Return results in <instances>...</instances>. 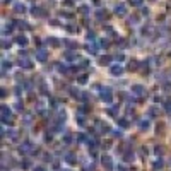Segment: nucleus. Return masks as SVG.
Here are the masks:
<instances>
[{
  "label": "nucleus",
  "instance_id": "nucleus-47",
  "mask_svg": "<svg viewBox=\"0 0 171 171\" xmlns=\"http://www.w3.org/2000/svg\"><path fill=\"white\" fill-rule=\"evenodd\" d=\"M72 3H74V0H65V5H67V7H70Z\"/></svg>",
  "mask_w": 171,
  "mask_h": 171
},
{
  "label": "nucleus",
  "instance_id": "nucleus-52",
  "mask_svg": "<svg viewBox=\"0 0 171 171\" xmlns=\"http://www.w3.org/2000/svg\"><path fill=\"white\" fill-rule=\"evenodd\" d=\"M115 58H116V60H118V62H122V60H123V58H125V57H123V55H116Z\"/></svg>",
  "mask_w": 171,
  "mask_h": 171
},
{
  "label": "nucleus",
  "instance_id": "nucleus-24",
  "mask_svg": "<svg viewBox=\"0 0 171 171\" xmlns=\"http://www.w3.org/2000/svg\"><path fill=\"white\" fill-rule=\"evenodd\" d=\"M12 67V63H10V62H7V60H3V63H2V70H3V74H5V70L7 68H10Z\"/></svg>",
  "mask_w": 171,
  "mask_h": 171
},
{
  "label": "nucleus",
  "instance_id": "nucleus-9",
  "mask_svg": "<svg viewBox=\"0 0 171 171\" xmlns=\"http://www.w3.org/2000/svg\"><path fill=\"white\" fill-rule=\"evenodd\" d=\"M96 128L99 130L101 133H104V132H110V127H108L106 123H101V122H96Z\"/></svg>",
  "mask_w": 171,
  "mask_h": 171
},
{
  "label": "nucleus",
  "instance_id": "nucleus-50",
  "mask_svg": "<svg viewBox=\"0 0 171 171\" xmlns=\"http://www.w3.org/2000/svg\"><path fill=\"white\" fill-rule=\"evenodd\" d=\"M113 135H115V137H120V135H122V132H120V130H115Z\"/></svg>",
  "mask_w": 171,
  "mask_h": 171
},
{
  "label": "nucleus",
  "instance_id": "nucleus-6",
  "mask_svg": "<svg viewBox=\"0 0 171 171\" xmlns=\"http://www.w3.org/2000/svg\"><path fill=\"white\" fill-rule=\"evenodd\" d=\"M31 12L34 14L36 17H46V10L41 9V7H36V5H34V7L31 9Z\"/></svg>",
  "mask_w": 171,
  "mask_h": 171
},
{
  "label": "nucleus",
  "instance_id": "nucleus-13",
  "mask_svg": "<svg viewBox=\"0 0 171 171\" xmlns=\"http://www.w3.org/2000/svg\"><path fill=\"white\" fill-rule=\"evenodd\" d=\"M14 10H16L17 14H24L26 12V5H24V3H16V5H14Z\"/></svg>",
  "mask_w": 171,
  "mask_h": 171
},
{
  "label": "nucleus",
  "instance_id": "nucleus-5",
  "mask_svg": "<svg viewBox=\"0 0 171 171\" xmlns=\"http://www.w3.org/2000/svg\"><path fill=\"white\" fill-rule=\"evenodd\" d=\"M19 67H21V68H28V70H29V68H33V62L29 60V58L23 57V58L19 60Z\"/></svg>",
  "mask_w": 171,
  "mask_h": 171
},
{
  "label": "nucleus",
  "instance_id": "nucleus-36",
  "mask_svg": "<svg viewBox=\"0 0 171 171\" xmlns=\"http://www.w3.org/2000/svg\"><path fill=\"white\" fill-rule=\"evenodd\" d=\"M158 113L159 111L156 110V108H151V110H149V116H158Z\"/></svg>",
  "mask_w": 171,
  "mask_h": 171
},
{
  "label": "nucleus",
  "instance_id": "nucleus-14",
  "mask_svg": "<svg viewBox=\"0 0 171 171\" xmlns=\"http://www.w3.org/2000/svg\"><path fill=\"white\" fill-rule=\"evenodd\" d=\"M65 60H68V62L79 60V55H75L74 52H67V53H65Z\"/></svg>",
  "mask_w": 171,
  "mask_h": 171
},
{
  "label": "nucleus",
  "instance_id": "nucleus-25",
  "mask_svg": "<svg viewBox=\"0 0 171 171\" xmlns=\"http://www.w3.org/2000/svg\"><path fill=\"white\" fill-rule=\"evenodd\" d=\"M123 159H125V161H133V152H125V156H123Z\"/></svg>",
  "mask_w": 171,
  "mask_h": 171
},
{
  "label": "nucleus",
  "instance_id": "nucleus-23",
  "mask_svg": "<svg viewBox=\"0 0 171 171\" xmlns=\"http://www.w3.org/2000/svg\"><path fill=\"white\" fill-rule=\"evenodd\" d=\"M67 31H68V33H79V28L74 26V24H68V26H67Z\"/></svg>",
  "mask_w": 171,
  "mask_h": 171
},
{
  "label": "nucleus",
  "instance_id": "nucleus-20",
  "mask_svg": "<svg viewBox=\"0 0 171 171\" xmlns=\"http://www.w3.org/2000/svg\"><path fill=\"white\" fill-rule=\"evenodd\" d=\"M116 111H118V106H113V108H110V110H108V115L116 116V118H118V113H116Z\"/></svg>",
  "mask_w": 171,
  "mask_h": 171
},
{
  "label": "nucleus",
  "instance_id": "nucleus-44",
  "mask_svg": "<svg viewBox=\"0 0 171 171\" xmlns=\"http://www.w3.org/2000/svg\"><path fill=\"white\" fill-rule=\"evenodd\" d=\"M14 108H16V110H23V103H16V104H14Z\"/></svg>",
  "mask_w": 171,
  "mask_h": 171
},
{
  "label": "nucleus",
  "instance_id": "nucleus-28",
  "mask_svg": "<svg viewBox=\"0 0 171 171\" xmlns=\"http://www.w3.org/2000/svg\"><path fill=\"white\" fill-rule=\"evenodd\" d=\"M142 2H144V0H130V5H132V7H140V5H142Z\"/></svg>",
  "mask_w": 171,
  "mask_h": 171
},
{
  "label": "nucleus",
  "instance_id": "nucleus-37",
  "mask_svg": "<svg viewBox=\"0 0 171 171\" xmlns=\"http://www.w3.org/2000/svg\"><path fill=\"white\" fill-rule=\"evenodd\" d=\"M99 46H101V48H108L110 45H108V41H106V39H101V41H99Z\"/></svg>",
  "mask_w": 171,
  "mask_h": 171
},
{
  "label": "nucleus",
  "instance_id": "nucleus-48",
  "mask_svg": "<svg viewBox=\"0 0 171 171\" xmlns=\"http://www.w3.org/2000/svg\"><path fill=\"white\" fill-rule=\"evenodd\" d=\"M93 169H94L93 164H91V166H86V168H84V171H93Z\"/></svg>",
  "mask_w": 171,
  "mask_h": 171
},
{
  "label": "nucleus",
  "instance_id": "nucleus-18",
  "mask_svg": "<svg viewBox=\"0 0 171 171\" xmlns=\"http://www.w3.org/2000/svg\"><path fill=\"white\" fill-rule=\"evenodd\" d=\"M99 63L101 65H110L111 63V57H101L99 58Z\"/></svg>",
  "mask_w": 171,
  "mask_h": 171
},
{
  "label": "nucleus",
  "instance_id": "nucleus-51",
  "mask_svg": "<svg viewBox=\"0 0 171 171\" xmlns=\"http://www.w3.org/2000/svg\"><path fill=\"white\" fill-rule=\"evenodd\" d=\"M142 16H145V17L149 16V9H144V10H142Z\"/></svg>",
  "mask_w": 171,
  "mask_h": 171
},
{
  "label": "nucleus",
  "instance_id": "nucleus-31",
  "mask_svg": "<svg viewBox=\"0 0 171 171\" xmlns=\"http://www.w3.org/2000/svg\"><path fill=\"white\" fill-rule=\"evenodd\" d=\"M48 43H50V45H52V46H58V45H60L57 38H48Z\"/></svg>",
  "mask_w": 171,
  "mask_h": 171
},
{
  "label": "nucleus",
  "instance_id": "nucleus-49",
  "mask_svg": "<svg viewBox=\"0 0 171 171\" xmlns=\"http://www.w3.org/2000/svg\"><path fill=\"white\" fill-rule=\"evenodd\" d=\"M93 3H94L96 7H99V5H101V0H93Z\"/></svg>",
  "mask_w": 171,
  "mask_h": 171
},
{
  "label": "nucleus",
  "instance_id": "nucleus-35",
  "mask_svg": "<svg viewBox=\"0 0 171 171\" xmlns=\"http://www.w3.org/2000/svg\"><path fill=\"white\" fill-rule=\"evenodd\" d=\"M154 151H156V154H158V156H161L163 152H164V147H161V145H158V147H156Z\"/></svg>",
  "mask_w": 171,
  "mask_h": 171
},
{
  "label": "nucleus",
  "instance_id": "nucleus-53",
  "mask_svg": "<svg viewBox=\"0 0 171 171\" xmlns=\"http://www.w3.org/2000/svg\"><path fill=\"white\" fill-rule=\"evenodd\" d=\"M116 171H125V168H122V166H118V168H116Z\"/></svg>",
  "mask_w": 171,
  "mask_h": 171
},
{
  "label": "nucleus",
  "instance_id": "nucleus-2",
  "mask_svg": "<svg viewBox=\"0 0 171 171\" xmlns=\"http://www.w3.org/2000/svg\"><path fill=\"white\" fill-rule=\"evenodd\" d=\"M19 152H21V154H29V152H34V145L29 142V140H26L24 144L19 145Z\"/></svg>",
  "mask_w": 171,
  "mask_h": 171
},
{
  "label": "nucleus",
  "instance_id": "nucleus-8",
  "mask_svg": "<svg viewBox=\"0 0 171 171\" xmlns=\"http://www.w3.org/2000/svg\"><path fill=\"white\" fill-rule=\"evenodd\" d=\"M111 75H115V77H116V75H122L123 74V67H122V65H111Z\"/></svg>",
  "mask_w": 171,
  "mask_h": 171
},
{
  "label": "nucleus",
  "instance_id": "nucleus-15",
  "mask_svg": "<svg viewBox=\"0 0 171 171\" xmlns=\"http://www.w3.org/2000/svg\"><path fill=\"white\" fill-rule=\"evenodd\" d=\"M149 127H151L149 120H140V122H139V128H140V130H147Z\"/></svg>",
  "mask_w": 171,
  "mask_h": 171
},
{
  "label": "nucleus",
  "instance_id": "nucleus-34",
  "mask_svg": "<svg viewBox=\"0 0 171 171\" xmlns=\"http://www.w3.org/2000/svg\"><path fill=\"white\" fill-rule=\"evenodd\" d=\"M77 82H79V84H86V82H87V75H81V77L77 79Z\"/></svg>",
  "mask_w": 171,
  "mask_h": 171
},
{
  "label": "nucleus",
  "instance_id": "nucleus-26",
  "mask_svg": "<svg viewBox=\"0 0 171 171\" xmlns=\"http://www.w3.org/2000/svg\"><path fill=\"white\" fill-rule=\"evenodd\" d=\"M118 125L122 127V128H127V127H128V122H127L125 118H120V120H118Z\"/></svg>",
  "mask_w": 171,
  "mask_h": 171
},
{
  "label": "nucleus",
  "instance_id": "nucleus-38",
  "mask_svg": "<svg viewBox=\"0 0 171 171\" xmlns=\"http://www.w3.org/2000/svg\"><path fill=\"white\" fill-rule=\"evenodd\" d=\"M77 140H79V142H86V135H84V133H79Z\"/></svg>",
  "mask_w": 171,
  "mask_h": 171
},
{
  "label": "nucleus",
  "instance_id": "nucleus-3",
  "mask_svg": "<svg viewBox=\"0 0 171 171\" xmlns=\"http://www.w3.org/2000/svg\"><path fill=\"white\" fill-rule=\"evenodd\" d=\"M101 163H103V168L106 171H113V159H111L108 154H104L103 158H101Z\"/></svg>",
  "mask_w": 171,
  "mask_h": 171
},
{
  "label": "nucleus",
  "instance_id": "nucleus-10",
  "mask_svg": "<svg viewBox=\"0 0 171 171\" xmlns=\"http://www.w3.org/2000/svg\"><path fill=\"white\" fill-rule=\"evenodd\" d=\"M16 43H17L19 46H26V45H28V38H26L24 34H19V36L16 38Z\"/></svg>",
  "mask_w": 171,
  "mask_h": 171
},
{
  "label": "nucleus",
  "instance_id": "nucleus-29",
  "mask_svg": "<svg viewBox=\"0 0 171 171\" xmlns=\"http://www.w3.org/2000/svg\"><path fill=\"white\" fill-rule=\"evenodd\" d=\"M152 168H154L156 171H158V169H161V168H163V161H161V159H159V161H156L154 164H152Z\"/></svg>",
  "mask_w": 171,
  "mask_h": 171
},
{
  "label": "nucleus",
  "instance_id": "nucleus-22",
  "mask_svg": "<svg viewBox=\"0 0 171 171\" xmlns=\"http://www.w3.org/2000/svg\"><path fill=\"white\" fill-rule=\"evenodd\" d=\"M77 10H79V12H81V14H89V10H91V9H89V7H87V5H81V7H79V9H77Z\"/></svg>",
  "mask_w": 171,
  "mask_h": 171
},
{
  "label": "nucleus",
  "instance_id": "nucleus-19",
  "mask_svg": "<svg viewBox=\"0 0 171 171\" xmlns=\"http://www.w3.org/2000/svg\"><path fill=\"white\" fill-rule=\"evenodd\" d=\"M63 43H65V46H67L68 50H74V48H77V45H75L74 41H68V39H65Z\"/></svg>",
  "mask_w": 171,
  "mask_h": 171
},
{
  "label": "nucleus",
  "instance_id": "nucleus-16",
  "mask_svg": "<svg viewBox=\"0 0 171 171\" xmlns=\"http://www.w3.org/2000/svg\"><path fill=\"white\" fill-rule=\"evenodd\" d=\"M86 50H87V53H91V55H96L98 46L96 45H86Z\"/></svg>",
  "mask_w": 171,
  "mask_h": 171
},
{
  "label": "nucleus",
  "instance_id": "nucleus-32",
  "mask_svg": "<svg viewBox=\"0 0 171 171\" xmlns=\"http://www.w3.org/2000/svg\"><path fill=\"white\" fill-rule=\"evenodd\" d=\"M70 94H72V96H74V98H75V99H77V98H79V96H81V93H79V91H77V89H75V87H72V89H70Z\"/></svg>",
  "mask_w": 171,
  "mask_h": 171
},
{
  "label": "nucleus",
  "instance_id": "nucleus-11",
  "mask_svg": "<svg viewBox=\"0 0 171 171\" xmlns=\"http://www.w3.org/2000/svg\"><path fill=\"white\" fill-rule=\"evenodd\" d=\"M36 60L38 62H46V52L45 50H38V52H36Z\"/></svg>",
  "mask_w": 171,
  "mask_h": 171
},
{
  "label": "nucleus",
  "instance_id": "nucleus-39",
  "mask_svg": "<svg viewBox=\"0 0 171 171\" xmlns=\"http://www.w3.org/2000/svg\"><path fill=\"white\" fill-rule=\"evenodd\" d=\"M21 166H23V169H29V166H31V163H29V161H24V163H23V164H21Z\"/></svg>",
  "mask_w": 171,
  "mask_h": 171
},
{
  "label": "nucleus",
  "instance_id": "nucleus-41",
  "mask_svg": "<svg viewBox=\"0 0 171 171\" xmlns=\"http://www.w3.org/2000/svg\"><path fill=\"white\" fill-rule=\"evenodd\" d=\"M70 140H72L70 135H65V137H63V142H65V144H70Z\"/></svg>",
  "mask_w": 171,
  "mask_h": 171
},
{
  "label": "nucleus",
  "instance_id": "nucleus-46",
  "mask_svg": "<svg viewBox=\"0 0 171 171\" xmlns=\"http://www.w3.org/2000/svg\"><path fill=\"white\" fill-rule=\"evenodd\" d=\"M87 38H89V39H94V38H96V36H94V33H87Z\"/></svg>",
  "mask_w": 171,
  "mask_h": 171
},
{
  "label": "nucleus",
  "instance_id": "nucleus-43",
  "mask_svg": "<svg viewBox=\"0 0 171 171\" xmlns=\"http://www.w3.org/2000/svg\"><path fill=\"white\" fill-rule=\"evenodd\" d=\"M24 123H31V115H26V116H24Z\"/></svg>",
  "mask_w": 171,
  "mask_h": 171
},
{
  "label": "nucleus",
  "instance_id": "nucleus-21",
  "mask_svg": "<svg viewBox=\"0 0 171 171\" xmlns=\"http://www.w3.org/2000/svg\"><path fill=\"white\" fill-rule=\"evenodd\" d=\"M17 135H19V133H17L16 130H9V139L10 140H17Z\"/></svg>",
  "mask_w": 171,
  "mask_h": 171
},
{
  "label": "nucleus",
  "instance_id": "nucleus-1",
  "mask_svg": "<svg viewBox=\"0 0 171 171\" xmlns=\"http://www.w3.org/2000/svg\"><path fill=\"white\" fill-rule=\"evenodd\" d=\"M99 96L103 103H111L113 101V93H111V87H101L99 89Z\"/></svg>",
  "mask_w": 171,
  "mask_h": 171
},
{
  "label": "nucleus",
  "instance_id": "nucleus-54",
  "mask_svg": "<svg viewBox=\"0 0 171 171\" xmlns=\"http://www.w3.org/2000/svg\"><path fill=\"white\" fill-rule=\"evenodd\" d=\"M10 2V0H2V3H9Z\"/></svg>",
  "mask_w": 171,
  "mask_h": 171
},
{
  "label": "nucleus",
  "instance_id": "nucleus-7",
  "mask_svg": "<svg viewBox=\"0 0 171 171\" xmlns=\"http://www.w3.org/2000/svg\"><path fill=\"white\" fill-rule=\"evenodd\" d=\"M115 14L116 16H127V7L123 5V3H118V5L115 7Z\"/></svg>",
  "mask_w": 171,
  "mask_h": 171
},
{
  "label": "nucleus",
  "instance_id": "nucleus-33",
  "mask_svg": "<svg viewBox=\"0 0 171 171\" xmlns=\"http://www.w3.org/2000/svg\"><path fill=\"white\" fill-rule=\"evenodd\" d=\"M57 67H58V72H60V74H67L68 68L65 67V65H57Z\"/></svg>",
  "mask_w": 171,
  "mask_h": 171
},
{
  "label": "nucleus",
  "instance_id": "nucleus-4",
  "mask_svg": "<svg viewBox=\"0 0 171 171\" xmlns=\"http://www.w3.org/2000/svg\"><path fill=\"white\" fill-rule=\"evenodd\" d=\"M132 93L142 98V96H145V87H144L142 84H133V86H132Z\"/></svg>",
  "mask_w": 171,
  "mask_h": 171
},
{
  "label": "nucleus",
  "instance_id": "nucleus-45",
  "mask_svg": "<svg viewBox=\"0 0 171 171\" xmlns=\"http://www.w3.org/2000/svg\"><path fill=\"white\" fill-rule=\"evenodd\" d=\"M43 159H45V161H52V156H50V154H45V156H43Z\"/></svg>",
  "mask_w": 171,
  "mask_h": 171
},
{
  "label": "nucleus",
  "instance_id": "nucleus-27",
  "mask_svg": "<svg viewBox=\"0 0 171 171\" xmlns=\"http://www.w3.org/2000/svg\"><path fill=\"white\" fill-rule=\"evenodd\" d=\"M137 68H139V62L132 60V62H130V70H137Z\"/></svg>",
  "mask_w": 171,
  "mask_h": 171
},
{
  "label": "nucleus",
  "instance_id": "nucleus-30",
  "mask_svg": "<svg viewBox=\"0 0 171 171\" xmlns=\"http://www.w3.org/2000/svg\"><path fill=\"white\" fill-rule=\"evenodd\" d=\"M164 110H166V113L171 115V99H168V101L164 103Z\"/></svg>",
  "mask_w": 171,
  "mask_h": 171
},
{
  "label": "nucleus",
  "instance_id": "nucleus-40",
  "mask_svg": "<svg viewBox=\"0 0 171 171\" xmlns=\"http://www.w3.org/2000/svg\"><path fill=\"white\" fill-rule=\"evenodd\" d=\"M2 48H3V50H5V48H10V43L3 39V41H2Z\"/></svg>",
  "mask_w": 171,
  "mask_h": 171
},
{
  "label": "nucleus",
  "instance_id": "nucleus-17",
  "mask_svg": "<svg viewBox=\"0 0 171 171\" xmlns=\"http://www.w3.org/2000/svg\"><path fill=\"white\" fill-rule=\"evenodd\" d=\"M96 16H98V19H99V21L108 19V12H106V10H98V14H96Z\"/></svg>",
  "mask_w": 171,
  "mask_h": 171
},
{
  "label": "nucleus",
  "instance_id": "nucleus-42",
  "mask_svg": "<svg viewBox=\"0 0 171 171\" xmlns=\"http://www.w3.org/2000/svg\"><path fill=\"white\" fill-rule=\"evenodd\" d=\"M33 171H46V169L43 168V166H34V168H33Z\"/></svg>",
  "mask_w": 171,
  "mask_h": 171
},
{
  "label": "nucleus",
  "instance_id": "nucleus-55",
  "mask_svg": "<svg viewBox=\"0 0 171 171\" xmlns=\"http://www.w3.org/2000/svg\"><path fill=\"white\" fill-rule=\"evenodd\" d=\"M63 171H70V169H63Z\"/></svg>",
  "mask_w": 171,
  "mask_h": 171
},
{
  "label": "nucleus",
  "instance_id": "nucleus-12",
  "mask_svg": "<svg viewBox=\"0 0 171 171\" xmlns=\"http://www.w3.org/2000/svg\"><path fill=\"white\" fill-rule=\"evenodd\" d=\"M65 161L68 163V164H75V163H77V159H75V156L72 154V152H68V154H65Z\"/></svg>",
  "mask_w": 171,
  "mask_h": 171
}]
</instances>
